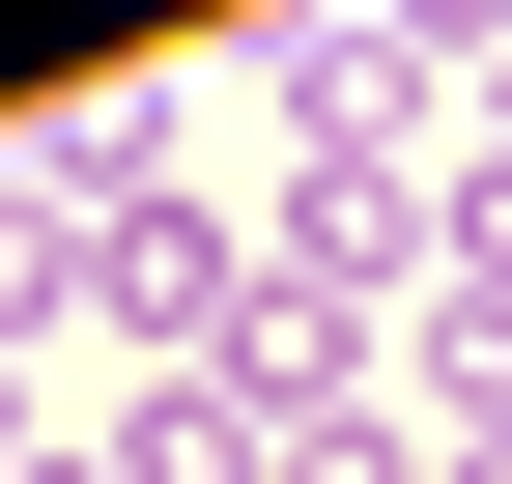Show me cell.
<instances>
[{"label": "cell", "mask_w": 512, "mask_h": 484, "mask_svg": "<svg viewBox=\"0 0 512 484\" xmlns=\"http://www.w3.org/2000/svg\"><path fill=\"white\" fill-rule=\"evenodd\" d=\"M143 484H256V371H171L143 399Z\"/></svg>", "instance_id": "6da1fadb"}]
</instances>
